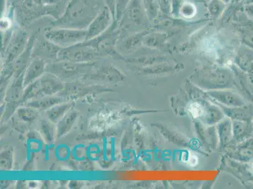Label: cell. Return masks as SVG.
<instances>
[{
	"label": "cell",
	"instance_id": "cell-3",
	"mask_svg": "<svg viewBox=\"0 0 253 189\" xmlns=\"http://www.w3.org/2000/svg\"><path fill=\"white\" fill-rule=\"evenodd\" d=\"M114 20V17L109 8L106 5L103 6L102 10L99 11L97 15L94 18L86 29V41L91 40L102 35L103 32L111 26Z\"/></svg>",
	"mask_w": 253,
	"mask_h": 189
},
{
	"label": "cell",
	"instance_id": "cell-9",
	"mask_svg": "<svg viewBox=\"0 0 253 189\" xmlns=\"http://www.w3.org/2000/svg\"><path fill=\"white\" fill-rule=\"evenodd\" d=\"M188 163H189L190 165H197L198 163V158L196 156H195L194 154H193V155H190L189 157H188Z\"/></svg>",
	"mask_w": 253,
	"mask_h": 189
},
{
	"label": "cell",
	"instance_id": "cell-10",
	"mask_svg": "<svg viewBox=\"0 0 253 189\" xmlns=\"http://www.w3.org/2000/svg\"><path fill=\"white\" fill-rule=\"evenodd\" d=\"M246 11H247L248 14L253 17V4L248 5L246 8Z\"/></svg>",
	"mask_w": 253,
	"mask_h": 189
},
{
	"label": "cell",
	"instance_id": "cell-2",
	"mask_svg": "<svg viewBox=\"0 0 253 189\" xmlns=\"http://www.w3.org/2000/svg\"><path fill=\"white\" fill-rule=\"evenodd\" d=\"M43 37L54 45L73 46L86 40V29L48 27L43 32Z\"/></svg>",
	"mask_w": 253,
	"mask_h": 189
},
{
	"label": "cell",
	"instance_id": "cell-8",
	"mask_svg": "<svg viewBox=\"0 0 253 189\" xmlns=\"http://www.w3.org/2000/svg\"><path fill=\"white\" fill-rule=\"evenodd\" d=\"M105 2V5L109 8L110 11H111L113 17L115 20V16H116V11H115V4L114 0H104Z\"/></svg>",
	"mask_w": 253,
	"mask_h": 189
},
{
	"label": "cell",
	"instance_id": "cell-6",
	"mask_svg": "<svg viewBox=\"0 0 253 189\" xmlns=\"http://www.w3.org/2000/svg\"><path fill=\"white\" fill-rule=\"evenodd\" d=\"M188 110L195 118L201 117L203 114L204 110L201 105L197 103H192L188 108Z\"/></svg>",
	"mask_w": 253,
	"mask_h": 189
},
{
	"label": "cell",
	"instance_id": "cell-1",
	"mask_svg": "<svg viewBox=\"0 0 253 189\" xmlns=\"http://www.w3.org/2000/svg\"><path fill=\"white\" fill-rule=\"evenodd\" d=\"M103 7L99 0H70L61 16L49 27L86 29Z\"/></svg>",
	"mask_w": 253,
	"mask_h": 189
},
{
	"label": "cell",
	"instance_id": "cell-4",
	"mask_svg": "<svg viewBox=\"0 0 253 189\" xmlns=\"http://www.w3.org/2000/svg\"><path fill=\"white\" fill-rule=\"evenodd\" d=\"M127 19L132 24L138 25V26L143 23L144 15L141 6H140L139 0H130L121 20Z\"/></svg>",
	"mask_w": 253,
	"mask_h": 189
},
{
	"label": "cell",
	"instance_id": "cell-7",
	"mask_svg": "<svg viewBox=\"0 0 253 189\" xmlns=\"http://www.w3.org/2000/svg\"><path fill=\"white\" fill-rule=\"evenodd\" d=\"M11 29V22L6 17H2L1 19V31L5 32Z\"/></svg>",
	"mask_w": 253,
	"mask_h": 189
},
{
	"label": "cell",
	"instance_id": "cell-5",
	"mask_svg": "<svg viewBox=\"0 0 253 189\" xmlns=\"http://www.w3.org/2000/svg\"><path fill=\"white\" fill-rule=\"evenodd\" d=\"M130 1V0H114L115 11H116L114 21H116L117 24L121 21Z\"/></svg>",
	"mask_w": 253,
	"mask_h": 189
},
{
	"label": "cell",
	"instance_id": "cell-11",
	"mask_svg": "<svg viewBox=\"0 0 253 189\" xmlns=\"http://www.w3.org/2000/svg\"><path fill=\"white\" fill-rule=\"evenodd\" d=\"M224 1H225L226 2H228L229 1V0H224Z\"/></svg>",
	"mask_w": 253,
	"mask_h": 189
}]
</instances>
